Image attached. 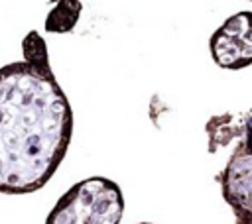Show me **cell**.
I'll return each instance as SVG.
<instances>
[{
  "instance_id": "277c9868",
  "label": "cell",
  "mask_w": 252,
  "mask_h": 224,
  "mask_svg": "<svg viewBox=\"0 0 252 224\" xmlns=\"http://www.w3.org/2000/svg\"><path fill=\"white\" fill-rule=\"evenodd\" d=\"M209 49L220 69L238 71L252 65V12L242 10L222 22L211 35Z\"/></svg>"
},
{
  "instance_id": "7a4b0ae2",
  "label": "cell",
  "mask_w": 252,
  "mask_h": 224,
  "mask_svg": "<svg viewBox=\"0 0 252 224\" xmlns=\"http://www.w3.org/2000/svg\"><path fill=\"white\" fill-rule=\"evenodd\" d=\"M209 153L232 145L226 165L217 175L234 224H252V112L220 114L207 122Z\"/></svg>"
},
{
  "instance_id": "3957f363",
  "label": "cell",
  "mask_w": 252,
  "mask_h": 224,
  "mask_svg": "<svg viewBox=\"0 0 252 224\" xmlns=\"http://www.w3.org/2000/svg\"><path fill=\"white\" fill-rule=\"evenodd\" d=\"M124 196L108 177H89L69 187L49 210L45 224H120Z\"/></svg>"
},
{
  "instance_id": "8992f818",
  "label": "cell",
  "mask_w": 252,
  "mask_h": 224,
  "mask_svg": "<svg viewBox=\"0 0 252 224\" xmlns=\"http://www.w3.org/2000/svg\"><path fill=\"white\" fill-rule=\"evenodd\" d=\"M22 55H24V61H28V63H32V65H35L39 69H51L45 41L33 29L30 33H26V37L22 41Z\"/></svg>"
},
{
  "instance_id": "5b68a950",
  "label": "cell",
  "mask_w": 252,
  "mask_h": 224,
  "mask_svg": "<svg viewBox=\"0 0 252 224\" xmlns=\"http://www.w3.org/2000/svg\"><path fill=\"white\" fill-rule=\"evenodd\" d=\"M81 10H83V4L77 2V0H61V2H57L51 8V12L47 14V18H45V29L51 31V33L73 31L77 22H79Z\"/></svg>"
},
{
  "instance_id": "52a82bcc",
  "label": "cell",
  "mask_w": 252,
  "mask_h": 224,
  "mask_svg": "<svg viewBox=\"0 0 252 224\" xmlns=\"http://www.w3.org/2000/svg\"><path fill=\"white\" fill-rule=\"evenodd\" d=\"M138 224H152V222H138Z\"/></svg>"
},
{
  "instance_id": "6da1fadb",
  "label": "cell",
  "mask_w": 252,
  "mask_h": 224,
  "mask_svg": "<svg viewBox=\"0 0 252 224\" xmlns=\"http://www.w3.org/2000/svg\"><path fill=\"white\" fill-rule=\"evenodd\" d=\"M73 138V110L51 69L28 61L0 67V193L43 189Z\"/></svg>"
}]
</instances>
